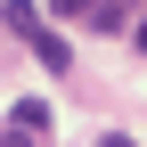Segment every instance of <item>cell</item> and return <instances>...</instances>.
<instances>
[{
	"mask_svg": "<svg viewBox=\"0 0 147 147\" xmlns=\"http://www.w3.org/2000/svg\"><path fill=\"white\" fill-rule=\"evenodd\" d=\"M0 16H8V33H25V49H33V57H41L49 74H65V65H74V49H65L49 25H41V8H33V0H8Z\"/></svg>",
	"mask_w": 147,
	"mask_h": 147,
	"instance_id": "obj_1",
	"label": "cell"
},
{
	"mask_svg": "<svg viewBox=\"0 0 147 147\" xmlns=\"http://www.w3.org/2000/svg\"><path fill=\"white\" fill-rule=\"evenodd\" d=\"M8 131L41 139V131H49V106H41V98H16V106H8Z\"/></svg>",
	"mask_w": 147,
	"mask_h": 147,
	"instance_id": "obj_2",
	"label": "cell"
},
{
	"mask_svg": "<svg viewBox=\"0 0 147 147\" xmlns=\"http://www.w3.org/2000/svg\"><path fill=\"white\" fill-rule=\"evenodd\" d=\"M57 16H98V0H49Z\"/></svg>",
	"mask_w": 147,
	"mask_h": 147,
	"instance_id": "obj_3",
	"label": "cell"
},
{
	"mask_svg": "<svg viewBox=\"0 0 147 147\" xmlns=\"http://www.w3.org/2000/svg\"><path fill=\"white\" fill-rule=\"evenodd\" d=\"M0 147H33V139H25V131H0Z\"/></svg>",
	"mask_w": 147,
	"mask_h": 147,
	"instance_id": "obj_4",
	"label": "cell"
},
{
	"mask_svg": "<svg viewBox=\"0 0 147 147\" xmlns=\"http://www.w3.org/2000/svg\"><path fill=\"white\" fill-rule=\"evenodd\" d=\"M98 147H139V139H123V131H115V139H98Z\"/></svg>",
	"mask_w": 147,
	"mask_h": 147,
	"instance_id": "obj_5",
	"label": "cell"
},
{
	"mask_svg": "<svg viewBox=\"0 0 147 147\" xmlns=\"http://www.w3.org/2000/svg\"><path fill=\"white\" fill-rule=\"evenodd\" d=\"M139 49H147V25H139Z\"/></svg>",
	"mask_w": 147,
	"mask_h": 147,
	"instance_id": "obj_6",
	"label": "cell"
}]
</instances>
